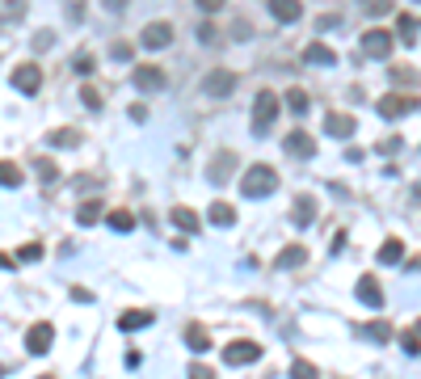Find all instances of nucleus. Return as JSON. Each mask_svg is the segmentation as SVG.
<instances>
[{
    "label": "nucleus",
    "mask_w": 421,
    "mask_h": 379,
    "mask_svg": "<svg viewBox=\"0 0 421 379\" xmlns=\"http://www.w3.org/2000/svg\"><path fill=\"white\" fill-rule=\"evenodd\" d=\"M261 358V346L257 341H228V350H224V363H232V367H249V363H257Z\"/></svg>",
    "instance_id": "6"
},
{
    "label": "nucleus",
    "mask_w": 421,
    "mask_h": 379,
    "mask_svg": "<svg viewBox=\"0 0 421 379\" xmlns=\"http://www.w3.org/2000/svg\"><path fill=\"white\" fill-rule=\"evenodd\" d=\"M358 337H371V341H388L392 337V329L383 325V321H375V325H363V329H354Z\"/></svg>",
    "instance_id": "28"
},
{
    "label": "nucleus",
    "mask_w": 421,
    "mask_h": 379,
    "mask_svg": "<svg viewBox=\"0 0 421 379\" xmlns=\"http://www.w3.org/2000/svg\"><path fill=\"white\" fill-rule=\"evenodd\" d=\"M9 81H13L17 93H38V89H43V68H38V63H21V68H13Z\"/></svg>",
    "instance_id": "4"
},
{
    "label": "nucleus",
    "mask_w": 421,
    "mask_h": 379,
    "mask_svg": "<svg viewBox=\"0 0 421 379\" xmlns=\"http://www.w3.org/2000/svg\"><path fill=\"white\" fill-rule=\"evenodd\" d=\"M131 43H114V47H110V59H114V63H127V59H131Z\"/></svg>",
    "instance_id": "34"
},
{
    "label": "nucleus",
    "mask_w": 421,
    "mask_h": 379,
    "mask_svg": "<svg viewBox=\"0 0 421 379\" xmlns=\"http://www.w3.org/2000/svg\"><path fill=\"white\" fill-rule=\"evenodd\" d=\"M131 85H135L140 93H156V89H165V72L152 68V63H140V68L131 72Z\"/></svg>",
    "instance_id": "9"
},
{
    "label": "nucleus",
    "mask_w": 421,
    "mask_h": 379,
    "mask_svg": "<svg viewBox=\"0 0 421 379\" xmlns=\"http://www.w3.org/2000/svg\"><path fill=\"white\" fill-rule=\"evenodd\" d=\"M101 4H105L110 13H118V9H127V0H101Z\"/></svg>",
    "instance_id": "45"
},
{
    "label": "nucleus",
    "mask_w": 421,
    "mask_h": 379,
    "mask_svg": "<svg viewBox=\"0 0 421 379\" xmlns=\"http://www.w3.org/2000/svg\"><path fill=\"white\" fill-rule=\"evenodd\" d=\"M186 379H215V371H211L207 363H194V367L186 371Z\"/></svg>",
    "instance_id": "40"
},
{
    "label": "nucleus",
    "mask_w": 421,
    "mask_h": 379,
    "mask_svg": "<svg viewBox=\"0 0 421 379\" xmlns=\"http://www.w3.org/2000/svg\"><path fill=\"white\" fill-rule=\"evenodd\" d=\"M363 9H367L371 17H379V13H392V0H363Z\"/></svg>",
    "instance_id": "38"
},
{
    "label": "nucleus",
    "mask_w": 421,
    "mask_h": 379,
    "mask_svg": "<svg viewBox=\"0 0 421 379\" xmlns=\"http://www.w3.org/2000/svg\"><path fill=\"white\" fill-rule=\"evenodd\" d=\"M127 114H131V118H135V123H143V118H147V105H140V101H135V105H131V110H127Z\"/></svg>",
    "instance_id": "43"
},
{
    "label": "nucleus",
    "mask_w": 421,
    "mask_h": 379,
    "mask_svg": "<svg viewBox=\"0 0 421 379\" xmlns=\"http://www.w3.org/2000/svg\"><path fill=\"white\" fill-rule=\"evenodd\" d=\"M34 169H38V177H43V186H55V182H59V169L51 165L47 156H38V160H34Z\"/></svg>",
    "instance_id": "27"
},
{
    "label": "nucleus",
    "mask_w": 421,
    "mask_h": 379,
    "mask_svg": "<svg viewBox=\"0 0 421 379\" xmlns=\"http://www.w3.org/2000/svg\"><path fill=\"white\" fill-rule=\"evenodd\" d=\"M72 68H76V72H80V76H89V72H93L97 63H93V55H85V51H80V55H76V59H72Z\"/></svg>",
    "instance_id": "35"
},
{
    "label": "nucleus",
    "mask_w": 421,
    "mask_h": 379,
    "mask_svg": "<svg viewBox=\"0 0 421 379\" xmlns=\"http://www.w3.org/2000/svg\"><path fill=\"white\" fill-rule=\"evenodd\" d=\"M396 30H400V38H405V43H413V38H417V21H413L409 13H400V21H396Z\"/></svg>",
    "instance_id": "31"
},
{
    "label": "nucleus",
    "mask_w": 421,
    "mask_h": 379,
    "mask_svg": "<svg viewBox=\"0 0 421 379\" xmlns=\"http://www.w3.org/2000/svg\"><path fill=\"white\" fill-rule=\"evenodd\" d=\"M282 147H286V152H291L295 160H308V156L316 152V143H312V135H308V131H291V135H286V143H282Z\"/></svg>",
    "instance_id": "12"
},
{
    "label": "nucleus",
    "mask_w": 421,
    "mask_h": 379,
    "mask_svg": "<svg viewBox=\"0 0 421 379\" xmlns=\"http://www.w3.org/2000/svg\"><path fill=\"white\" fill-rule=\"evenodd\" d=\"M30 47H34V51H51V47H55V34H51V30H38Z\"/></svg>",
    "instance_id": "36"
},
{
    "label": "nucleus",
    "mask_w": 421,
    "mask_h": 379,
    "mask_svg": "<svg viewBox=\"0 0 421 379\" xmlns=\"http://www.w3.org/2000/svg\"><path fill=\"white\" fill-rule=\"evenodd\" d=\"M392 47H396V38H392L388 30H367V34H363V55H367V59H388Z\"/></svg>",
    "instance_id": "7"
},
{
    "label": "nucleus",
    "mask_w": 421,
    "mask_h": 379,
    "mask_svg": "<svg viewBox=\"0 0 421 379\" xmlns=\"http://www.w3.org/2000/svg\"><path fill=\"white\" fill-rule=\"evenodd\" d=\"M173 224L186 228V232H198V215H194L189 207H173Z\"/></svg>",
    "instance_id": "26"
},
{
    "label": "nucleus",
    "mask_w": 421,
    "mask_h": 379,
    "mask_svg": "<svg viewBox=\"0 0 421 379\" xmlns=\"http://www.w3.org/2000/svg\"><path fill=\"white\" fill-rule=\"evenodd\" d=\"M413 194H417V198H421V186H417V190H413Z\"/></svg>",
    "instance_id": "48"
},
{
    "label": "nucleus",
    "mask_w": 421,
    "mask_h": 379,
    "mask_svg": "<svg viewBox=\"0 0 421 379\" xmlns=\"http://www.w3.org/2000/svg\"><path fill=\"white\" fill-rule=\"evenodd\" d=\"M207 219H211L215 228H232V224H236V211L228 207V202H211V211H207Z\"/></svg>",
    "instance_id": "22"
},
{
    "label": "nucleus",
    "mask_w": 421,
    "mask_h": 379,
    "mask_svg": "<svg viewBox=\"0 0 421 379\" xmlns=\"http://www.w3.org/2000/svg\"><path fill=\"white\" fill-rule=\"evenodd\" d=\"M303 63H321V68H333V63H337V55H333L328 47H321V43H316V47L303 51Z\"/></svg>",
    "instance_id": "24"
},
{
    "label": "nucleus",
    "mask_w": 421,
    "mask_h": 379,
    "mask_svg": "<svg viewBox=\"0 0 421 379\" xmlns=\"http://www.w3.org/2000/svg\"><path fill=\"white\" fill-rule=\"evenodd\" d=\"M286 105H291V114H308V93H303V89H291V93H286Z\"/></svg>",
    "instance_id": "30"
},
{
    "label": "nucleus",
    "mask_w": 421,
    "mask_h": 379,
    "mask_svg": "<svg viewBox=\"0 0 421 379\" xmlns=\"http://www.w3.org/2000/svg\"><path fill=\"white\" fill-rule=\"evenodd\" d=\"M413 333H417V337H421V321H417V329H413Z\"/></svg>",
    "instance_id": "47"
},
{
    "label": "nucleus",
    "mask_w": 421,
    "mask_h": 379,
    "mask_svg": "<svg viewBox=\"0 0 421 379\" xmlns=\"http://www.w3.org/2000/svg\"><path fill=\"white\" fill-rule=\"evenodd\" d=\"M198 9H207V13H219V9H224V0H198Z\"/></svg>",
    "instance_id": "44"
},
{
    "label": "nucleus",
    "mask_w": 421,
    "mask_h": 379,
    "mask_svg": "<svg viewBox=\"0 0 421 379\" xmlns=\"http://www.w3.org/2000/svg\"><path fill=\"white\" fill-rule=\"evenodd\" d=\"M186 346L194 350V354H202V350H211V337H207V329H202L198 321H189V325H186Z\"/></svg>",
    "instance_id": "19"
},
{
    "label": "nucleus",
    "mask_w": 421,
    "mask_h": 379,
    "mask_svg": "<svg viewBox=\"0 0 421 379\" xmlns=\"http://www.w3.org/2000/svg\"><path fill=\"white\" fill-rule=\"evenodd\" d=\"M270 13H274L279 21H286V26H291V21H299L303 4H299V0H270Z\"/></svg>",
    "instance_id": "16"
},
{
    "label": "nucleus",
    "mask_w": 421,
    "mask_h": 379,
    "mask_svg": "<svg viewBox=\"0 0 421 379\" xmlns=\"http://www.w3.org/2000/svg\"><path fill=\"white\" fill-rule=\"evenodd\" d=\"M43 379H55V375H43Z\"/></svg>",
    "instance_id": "49"
},
{
    "label": "nucleus",
    "mask_w": 421,
    "mask_h": 379,
    "mask_svg": "<svg viewBox=\"0 0 421 379\" xmlns=\"http://www.w3.org/2000/svg\"><path fill=\"white\" fill-rule=\"evenodd\" d=\"M299 228H308L312 219H316V198L312 194H303V198H295V215H291Z\"/></svg>",
    "instance_id": "17"
},
{
    "label": "nucleus",
    "mask_w": 421,
    "mask_h": 379,
    "mask_svg": "<svg viewBox=\"0 0 421 379\" xmlns=\"http://www.w3.org/2000/svg\"><path fill=\"white\" fill-rule=\"evenodd\" d=\"M80 101H85L89 110H101V93H97L93 85H85V89H80Z\"/></svg>",
    "instance_id": "37"
},
{
    "label": "nucleus",
    "mask_w": 421,
    "mask_h": 379,
    "mask_svg": "<svg viewBox=\"0 0 421 379\" xmlns=\"http://www.w3.org/2000/svg\"><path fill=\"white\" fill-rule=\"evenodd\" d=\"M232 173H236V156L232 152H215L211 165H207V182H211V186H224Z\"/></svg>",
    "instance_id": "8"
},
{
    "label": "nucleus",
    "mask_w": 421,
    "mask_h": 379,
    "mask_svg": "<svg viewBox=\"0 0 421 379\" xmlns=\"http://www.w3.org/2000/svg\"><path fill=\"white\" fill-rule=\"evenodd\" d=\"M9 266H13V257H4V253H0V270H9Z\"/></svg>",
    "instance_id": "46"
},
{
    "label": "nucleus",
    "mask_w": 421,
    "mask_h": 379,
    "mask_svg": "<svg viewBox=\"0 0 421 379\" xmlns=\"http://www.w3.org/2000/svg\"><path fill=\"white\" fill-rule=\"evenodd\" d=\"M325 135H333V140H350V135H354V114H328Z\"/></svg>",
    "instance_id": "13"
},
{
    "label": "nucleus",
    "mask_w": 421,
    "mask_h": 379,
    "mask_svg": "<svg viewBox=\"0 0 421 379\" xmlns=\"http://www.w3.org/2000/svg\"><path fill=\"white\" fill-rule=\"evenodd\" d=\"M140 43L147 51L173 47V26H169V21H147V26H143V34H140Z\"/></svg>",
    "instance_id": "5"
},
{
    "label": "nucleus",
    "mask_w": 421,
    "mask_h": 379,
    "mask_svg": "<svg viewBox=\"0 0 421 379\" xmlns=\"http://www.w3.org/2000/svg\"><path fill=\"white\" fill-rule=\"evenodd\" d=\"M76 219H80V224H97V219H101V202H85Z\"/></svg>",
    "instance_id": "32"
},
{
    "label": "nucleus",
    "mask_w": 421,
    "mask_h": 379,
    "mask_svg": "<svg viewBox=\"0 0 421 379\" xmlns=\"http://www.w3.org/2000/svg\"><path fill=\"white\" fill-rule=\"evenodd\" d=\"M105 224H110L114 232H131V228H135V215H131V211H105Z\"/></svg>",
    "instance_id": "25"
},
{
    "label": "nucleus",
    "mask_w": 421,
    "mask_h": 379,
    "mask_svg": "<svg viewBox=\"0 0 421 379\" xmlns=\"http://www.w3.org/2000/svg\"><path fill=\"white\" fill-rule=\"evenodd\" d=\"M274 190H279V173H274L270 165L244 169V177H240V194H244V198H270Z\"/></svg>",
    "instance_id": "1"
},
{
    "label": "nucleus",
    "mask_w": 421,
    "mask_h": 379,
    "mask_svg": "<svg viewBox=\"0 0 421 379\" xmlns=\"http://www.w3.org/2000/svg\"><path fill=\"white\" fill-rule=\"evenodd\" d=\"M354 295H358V303H367V308H383V286L375 283L371 274H363V279H358Z\"/></svg>",
    "instance_id": "11"
},
{
    "label": "nucleus",
    "mask_w": 421,
    "mask_h": 379,
    "mask_svg": "<svg viewBox=\"0 0 421 379\" xmlns=\"http://www.w3.org/2000/svg\"><path fill=\"white\" fill-rule=\"evenodd\" d=\"M47 143H51V147H80V143H85V135H80L76 127H63V131H51Z\"/></svg>",
    "instance_id": "21"
},
{
    "label": "nucleus",
    "mask_w": 421,
    "mask_h": 379,
    "mask_svg": "<svg viewBox=\"0 0 421 379\" xmlns=\"http://www.w3.org/2000/svg\"><path fill=\"white\" fill-rule=\"evenodd\" d=\"M421 110V101L413 93H388V97H379V114L383 118H405V114H417Z\"/></svg>",
    "instance_id": "3"
},
{
    "label": "nucleus",
    "mask_w": 421,
    "mask_h": 379,
    "mask_svg": "<svg viewBox=\"0 0 421 379\" xmlns=\"http://www.w3.org/2000/svg\"><path fill=\"white\" fill-rule=\"evenodd\" d=\"M308 261V249L303 244H286L279 253V270H295V266H303Z\"/></svg>",
    "instance_id": "20"
},
{
    "label": "nucleus",
    "mask_w": 421,
    "mask_h": 379,
    "mask_svg": "<svg viewBox=\"0 0 421 379\" xmlns=\"http://www.w3.org/2000/svg\"><path fill=\"white\" fill-rule=\"evenodd\" d=\"M291 379H321V371H316L312 363H303V358H295V363H291Z\"/></svg>",
    "instance_id": "29"
},
{
    "label": "nucleus",
    "mask_w": 421,
    "mask_h": 379,
    "mask_svg": "<svg viewBox=\"0 0 421 379\" xmlns=\"http://www.w3.org/2000/svg\"><path fill=\"white\" fill-rule=\"evenodd\" d=\"M147 325H152V312H143V308H131V312H123V316H118V329H127V333L147 329Z\"/></svg>",
    "instance_id": "18"
},
{
    "label": "nucleus",
    "mask_w": 421,
    "mask_h": 379,
    "mask_svg": "<svg viewBox=\"0 0 421 379\" xmlns=\"http://www.w3.org/2000/svg\"><path fill=\"white\" fill-rule=\"evenodd\" d=\"M375 261H379V266H400V261H405V244H400L396 237L383 240V244H379V253H375Z\"/></svg>",
    "instance_id": "15"
},
{
    "label": "nucleus",
    "mask_w": 421,
    "mask_h": 379,
    "mask_svg": "<svg viewBox=\"0 0 421 379\" xmlns=\"http://www.w3.org/2000/svg\"><path fill=\"white\" fill-rule=\"evenodd\" d=\"M274 118H279V97L270 93V89H261V93L253 97V135H266L274 127Z\"/></svg>",
    "instance_id": "2"
},
{
    "label": "nucleus",
    "mask_w": 421,
    "mask_h": 379,
    "mask_svg": "<svg viewBox=\"0 0 421 379\" xmlns=\"http://www.w3.org/2000/svg\"><path fill=\"white\" fill-rule=\"evenodd\" d=\"M400 346H405V354H421V337L413 329L405 333V337H400Z\"/></svg>",
    "instance_id": "39"
},
{
    "label": "nucleus",
    "mask_w": 421,
    "mask_h": 379,
    "mask_svg": "<svg viewBox=\"0 0 421 379\" xmlns=\"http://www.w3.org/2000/svg\"><path fill=\"white\" fill-rule=\"evenodd\" d=\"M26 177H21V165H13V160H0V186L4 190H13V186H21Z\"/></svg>",
    "instance_id": "23"
},
{
    "label": "nucleus",
    "mask_w": 421,
    "mask_h": 379,
    "mask_svg": "<svg viewBox=\"0 0 421 379\" xmlns=\"http://www.w3.org/2000/svg\"><path fill=\"white\" fill-rule=\"evenodd\" d=\"M392 81H400V85H413V81H417V72H413V68H392Z\"/></svg>",
    "instance_id": "42"
},
{
    "label": "nucleus",
    "mask_w": 421,
    "mask_h": 379,
    "mask_svg": "<svg viewBox=\"0 0 421 379\" xmlns=\"http://www.w3.org/2000/svg\"><path fill=\"white\" fill-rule=\"evenodd\" d=\"M51 341H55V329H51L47 321L30 325V333H26V350H30V354H47Z\"/></svg>",
    "instance_id": "10"
},
{
    "label": "nucleus",
    "mask_w": 421,
    "mask_h": 379,
    "mask_svg": "<svg viewBox=\"0 0 421 379\" xmlns=\"http://www.w3.org/2000/svg\"><path fill=\"white\" fill-rule=\"evenodd\" d=\"M400 147H405V140H400V135H392V140H383V143H379V152H383V156H396Z\"/></svg>",
    "instance_id": "41"
},
{
    "label": "nucleus",
    "mask_w": 421,
    "mask_h": 379,
    "mask_svg": "<svg viewBox=\"0 0 421 379\" xmlns=\"http://www.w3.org/2000/svg\"><path fill=\"white\" fill-rule=\"evenodd\" d=\"M17 257H21V261H38V257H43V244H34V240H30V244H21V249H17Z\"/></svg>",
    "instance_id": "33"
},
{
    "label": "nucleus",
    "mask_w": 421,
    "mask_h": 379,
    "mask_svg": "<svg viewBox=\"0 0 421 379\" xmlns=\"http://www.w3.org/2000/svg\"><path fill=\"white\" fill-rule=\"evenodd\" d=\"M202 89H207L211 97H228L236 89V76H232V72H211V76L202 81Z\"/></svg>",
    "instance_id": "14"
}]
</instances>
